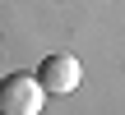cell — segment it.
Returning <instances> with one entry per match:
<instances>
[{
  "label": "cell",
  "mask_w": 125,
  "mask_h": 115,
  "mask_svg": "<svg viewBox=\"0 0 125 115\" xmlns=\"http://www.w3.org/2000/svg\"><path fill=\"white\" fill-rule=\"evenodd\" d=\"M79 78H83V65H79L74 55H65V51L46 55V60L37 65V83L46 88V97H65V92H74Z\"/></svg>",
  "instance_id": "obj_2"
},
{
  "label": "cell",
  "mask_w": 125,
  "mask_h": 115,
  "mask_svg": "<svg viewBox=\"0 0 125 115\" xmlns=\"http://www.w3.org/2000/svg\"><path fill=\"white\" fill-rule=\"evenodd\" d=\"M46 88L37 74H5L0 78V115H42Z\"/></svg>",
  "instance_id": "obj_1"
}]
</instances>
